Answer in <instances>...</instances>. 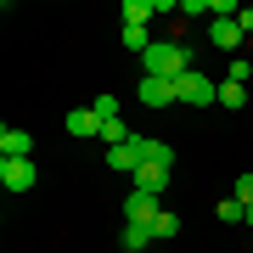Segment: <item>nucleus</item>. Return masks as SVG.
Listing matches in <instances>:
<instances>
[{"instance_id":"obj_1","label":"nucleus","mask_w":253,"mask_h":253,"mask_svg":"<svg viewBox=\"0 0 253 253\" xmlns=\"http://www.w3.org/2000/svg\"><path fill=\"white\" fill-rule=\"evenodd\" d=\"M141 73H146V79H186V73H191V51L186 45H174V40H152V51H146L141 56Z\"/></svg>"},{"instance_id":"obj_2","label":"nucleus","mask_w":253,"mask_h":253,"mask_svg":"<svg viewBox=\"0 0 253 253\" xmlns=\"http://www.w3.org/2000/svg\"><path fill=\"white\" fill-rule=\"evenodd\" d=\"M174 101H180V107H219V84L191 68L186 79H174Z\"/></svg>"},{"instance_id":"obj_3","label":"nucleus","mask_w":253,"mask_h":253,"mask_svg":"<svg viewBox=\"0 0 253 253\" xmlns=\"http://www.w3.org/2000/svg\"><path fill=\"white\" fill-rule=\"evenodd\" d=\"M34 180H40L34 158H0V186H6L11 197H23V191H34Z\"/></svg>"},{"instance_id":"obj_4","label":"nucleus","mask_w":253,"mask_h":253,"mask_svg":"<svg viewBox=\"0 0 253 253\" xmlns=\"http://www.w3.org/2000/svg\"><path fill=\"white\" fill-rule=\"evenodd\" d=\"M141 163H146V135H129L124 146H113V152H107V169H118V174H135Z\"/></svg>"},{"instance_id":"obj_5","label":"nucleus","mask_w":253,"mask_h":253,"mask_svg":"<svg viewBox=\"0 0 253 253\" xmlns=\"http://www.w3.org/2000/svg\"><path fill=\"white\" fill-rule=\"evenodd\" d=\"M158 214H163V208H158L152 191H129V197H124V225H152Z\"/></svg>"},{"instance_id":"obj_6","label":"nucleus","mask_w":253,"mask_h":253,"mask_svg":"<svg viewBox=\"0 0 253 253\" xmlns=\"http://www.w3.org/2000/svg\"><path fill=\"white\" fill-rule=\"evenodd\" d=\"M169 180H174V169H163V163H141L135 169V191H152V197H163Z\"/></svg>"},{"instance_id":"obj_7","label":"nucleus","mask_w":253,"mask_h":253,"mask_svg":"<svg viewBox=\"0 0 253 253\" xmlns=\"http://www.w3.org/2000/svg\"><path fill=\"white\" fill-rule=\"evenodd\" d=\"M141 107H180V101H174V84H169V79H146V73H141Z\"/></svg>"},{"instance_id":"obj_8","label":"nucleus","mask_w":253,"mask_h":253,"mask_svg":"<svg viewBox=\"0 0 253 253\" xmlns=\"http://www.w3.org/2000/svg\"><path fill=\"white\" fill-rule=\"evenodd\" d=\"M208 40H214L219 51H236L248 34H242V23H236V17H214V23H208Z\"/></svg>"},{"instance_id":"obj_9","label":"nucleus","mask_w":253,"mask_h":253,"mask_svg":"<svg viewBox=\"0 0 253 253\" xmlns=\"http://www.w3.org/2000/svg\"><path fill=\"white\" fill-rule=\"evenodd\" d=\"M34 152V135H28V129H0V158H28Z\"/></svg>"},{"instance_id":"obj_10","label":"nucleus","mask_w":253,"mask_h":253,"mask_svg":"<svg viewBox=\"0 0 253 253\" xmlns=\"http://www.w3.org/2000/svg\"><path fill=\"white\" fill-rule=\"evenodd\" d=\"M68 135H73V141H90V135H101V118H96V107L68 113Z\"/></svg>"},{"instance_id":"obj_11","label":"nucleus","mask_w":253,"mask_h":253,"mask_svg":"<svg viewBox=\"0 0 253 253\" xmlns=\"http://www.w3.org/2000/svg\"><path fill=\"white\" fill-rule=\"evenodd\" d=\"M146 17H158V0H124V23L146 28Z\"/></svg>"},{"instance_id":"obj_12","label":"nucleus","mask_w":253,"mask_h":253,"mask_svg":"<svg viewBox=\"0 0 253 253\" xmlns=\"http://www.w3.org/2000/svg\"><path fill=\"white\" fill-rule=\"evenodd\" d=\"M146 242H152V225H124V236H118V248H124V253H141Z\"/></svg>"},{"instance_id":"obj_13","label":"nucleus","mask_w":253,"mask_h":253,"mask_svg":"<svg viewBox=\"0 0 253 253\" xmlns=\"http://www.w3.org/2000/svg\"><path fill=\"white\" fill-rule=\"evenodd\" d=\"M124 141H129V124L124 118H107V124H101V146L113 152V146H124Z\"/></svg>"},{"instance_id":"obj_14","label":"nucleus","mask_w":253,"mask_h":253,"mask_svg":"<svg viewBox=\"0 0 253 253\" xmlns=\"http://www.w3.org/2000/svg\"><path fill=\"white\" fill-rule=\"evenodd\" d=\"M146 163H163V169H174V146H169V141H158V135H146Z\"/></svg>"},{"instance_id":"obj_15","label":"nucleus","mask_w":253,"mask_h":253,"mask_svg":"<svg viewBox=\"0 0 253 253\" xmlns=\"http://www.w3.org/2000/svg\"><path fill=\"white\" fill-rule=\"evenodd\" d=\"M219 219H225V225H236V219H248V203L242 197H219V208H214Z\"/></svg>"},{"instance_id":"obj_16","label":"nucleus","mask_w":253,"mask_h":253,"mask_svg":"<svg viewBox=\"0 0 253 253\" xmlns=\"http://www.w3.org/2000/svg\"><path fill=\"white\" fill-rule=\"evenodd\" d=\"M174 231H180V219H174V214H169V208H163V214L152 219V242H169V236H174Z\"/></svg>"},{"instance_id":"obj_17","label":"nucleus","mask_w":253,"mask_h":253,"mask_svg":"<svg viewBox=\"0 0 253 253\" xmlns=\"http://www.w3.org/2000/svg\"><path fill=\"white\" fill-rule=\"evenodd\" d=\"M219 107H248V90H242V84H219Z\"/></svg>"},{"instance_id":"obj_18","label":"nucleus","mask_w":253,"mask_h":253,"mask_svg":"<svg viewBox=\"0 0 253 253\" xmlns=\"http://www.w3.org/2000/svg\"><path fill=\"white\" fill-rule=\"evenodd\" d=\"M203 11H214V0H180V17H203Z\"/></svg>"},{"instance_id":"obj_19","label":"nucleus","mask_w":253,"mask_h":253,"mask_svg":"<svg viewBox=\"0 0 253 253\" xmlns=\"http://www.w3.org/2000/svg\"><path fill=\"white\" fill-rule=\"evenodd\" d=\"M248 73H253V62H242V56H231V84H248Z\"/></svg>"},{"instance_id":"obj_20","label":"nucleus","mask_w":253,"mask_h":253,"mask_svg":"<svg viewBox=\"0 0 253 253\" xmlns=\"http://www.w3.org/2000/svg\"><path fill=\"white\" fill-rule=\"evenodd\" d=\"M96 118H101V124H107V118H118V96H101V101H96Z\"/></svg>"},{"instance_id":"obj_21","label":"nucleus","mask_w":253,"mask_h":253,"mask_svg":"<svg viewBox=\"0 0 253 253\" xmlns=\"http://www.w3.org/2000/svg\"><path fill=\"white\" fill-rule=\"evenodd\" d=\"M236 197H242V203H253V174H236Z\"/></svg>"},{"instance_id":"obj_22","label":"nucleus","mask_w":253,"mask_h":253,"mask_svg":"<svg viewBox=\"0 0 253 253\" xmlns=\"http://www.w3.org/2000/svg\"><path fill=\"white\" fill-rule=\"evenodd\" d=\"M242 225H253V203H248V219H242Z\"/></svg>"}]
</instances>
